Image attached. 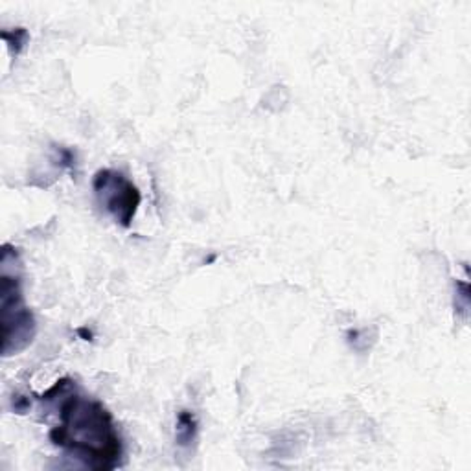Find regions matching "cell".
Returning <instances> with one entry per match:
<instances>
[{
  "label": "cell",
  "mask_w": 471,
  "mask_h": 471,
  "mask_svg": "<svg viewBox=\"0 0 471 471\" xmlns=\"http://www.w3.org/2000/svg\"><path fill=\"white\" fill-rule=\"evenodd\" d=\"M39 402L58 409L59 423L48 432L54 446L91 470L105 471L120 466L124 444L112 414L102 402L83 396L70 378L55 381Z\"/></svg>",
  "instance_id": "obj_1"
},
{
  "label": "cell",
  "mask_w": 471,
  "mask_h": 471,
  "mask_svg": "<svg viewBox=\"0 0 471 471\" xmlns=\"http://www.w3.org/2000/svg\"><path fill=\"white\" fill-rule=\"evenodd\" d=\"M0 310H2V354L6 357L26 350L35 333L37 322L25 304L20 280V254L6 243L0 260Z\"/></svg>",
  "instance_id": "obj_2"
},
{
  "label": "cell",
  "mask_w": 471,
  "mask_h": 471,
  "mask_svg": "<svg viewBox=\"0 0 471 471\" xmlns=\"http://www.w3.org/2000/svg\"><path fill=\"white\" fill-rule=\"evenodd\" d=\"M93 190L98 204L102 206L120 227H131L136 210L140 206L142 195L133 180L127 179L121 171L98 170L93 177Z\"/></svg>",
  "instance_id": "obj_3"
},
{
  "label": "cell",
  "mask_w": 471,
  "mask_h": 471,
  "mask_svg": "<svg viewBox=\"0 0 471 471\" xmlns=\"http://www.w3.org/2000/svg\"><path fill=\"white\" fill-rule=\"evenodd\" d=\"M197 432H199V422L194 413L190 411H180L177 414L175 423V442L180 447H190L197 440Z\"/></svg>",
  "instance_id": "obj_4"
},
{
  "label": "cell",
  "mask_w": 471,
  "mask_h": 471,
  "mask_svg": "<svg viewBox=\"0 0 471 471\" xmlns=\"http://www.w3.org/2000/svg\"><path fill=\"white\" fill-rule=\"evenodd\" d=\"M2 39L4 43L8 44V48H10L11 54H20L25 46L28 44L29 41V34L26 32L25 28H15V29H4L2 32Z\"/></svg>",
  "instance_id": "obj_5"
},
{
  "label": "cell",
  "mask_w": 471,
  "mask_h": 471,
  "mask_svg": "<svg viewBox=\"0 0 471 471\" xmlns=\"http://www.w3.org/2000/svg\"><path fill=\"white\" fill-rule=\"evenodd\" d=\"M58 151V157H55V164L61 166V168H72L74 161H76V155L72 151L67 150V147H55Z\"/></svg>",
  "instance_id": "obj_6"
},
{
  "label": "cell",
  "mask_w": 471,
  "mask_h": 471,
  "mask_svg": "<svg viewBox=\"0 0 471 471\" xmlns=\"http://www.w3.org/2000/svg\"><path fill=\"white\" fill-rule=\"evenodd\" d=\"M13 409H15V413H19V414L26 413V411L29 409V399L22 398V396H17V398L13 399Z\"/></svg>",
  "instance_id": "obj_7"
},
{
  "label": "cell",
  "mask_w": 471,
  "mask_h": 471,
  "mask_svg": "<svg viewBox=\"0 0 471 471\" xmlns=\"http://www.w3.org/2000/svg\"><path fill=\"white\" fill-rule=\"evenodd\" d=\"M78 333H79V336H85V340H91V339H93V333H91V331L85 330V328H79Z\"/></svg>",
  "instance_id": "obj_8"
}]
</instances>
